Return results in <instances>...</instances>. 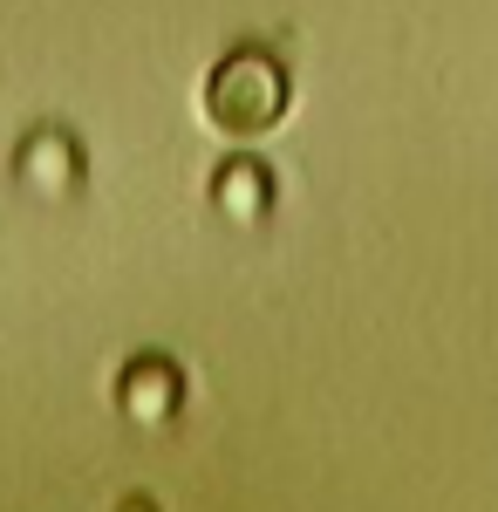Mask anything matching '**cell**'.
Masks as SVG:
<instances>
[{"instance_id": "5b68a950", "label": "cell", "mask_w": 498, "mask_h": 512, "mask_svg": "<svg viewBox=\"0 0 498 512\" xmlns=\"http://www.w3.org/2000/svg\"><path fill=\"white\" fill-rule=\"evenodd\" d=\"M123 512H157V506H144V499H130V506H123Z\"/></svg>"}, {"instance_id": "3957f363", "label": "cell", "mask_w": 498, "mask_h": 512, "mask_svg": "<svg viewBox=\"0 0 498 512\" xmlns=\"http://www.w3.org/2000/svg\"><path fill=\"white\" fill-rule=\"evenodd\" d=\"M14 178H21V192H35V198H69L82 185V144L62 123H35L14 144Z\"/></svg>"}, {"instance_id": "7a4b0ae2", "label": "cell", "mask_w": 498, "mask_h": 512, "mask_svg": "<svg viewBox=\"0 0 498 512\" xmlns=\"http://www.w3.org/2000/svg\"><path fill=\"white\" fill-rule=\"evenodd\" d=\"M110 396H116V410H123V424L164 431V424H178V410H185V369L164 349H144V355H130V362L116 369Z\"/></svg>"}, {"instance_id": "277c9868", "label": "cell", "mask_w": 498, "mask_h": 512, "mask_svg": "<svg viewBox=\"0 0 498 512\" xmlns=\"http://www.w3.org/2000/svg\"><path fill=\"white\" fill-rule=\"evenodd\" d=\"M212 205L226 226H260L273 212V171L260 158H226L212 171Z\"/></svg>"}, {"instance_id": "6da1fadb", "label": "cell", "mask_w": 498, "mask_h": 512, "mask_svg": "<svg viewBox=\"0 0 498 512\" xmlns=\"http://www.w3.org/2000/svg\"><path fill=\"white\" fill-rule=\"evenodd\" d=\"M287 103H294V82L267 48H226L198 89V117L219 137H267L287 117Z\"/></svg>"}]
</instances>
